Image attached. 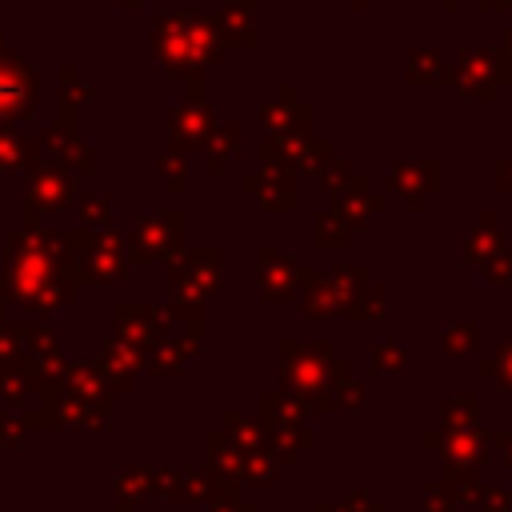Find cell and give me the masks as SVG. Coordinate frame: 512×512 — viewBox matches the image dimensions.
Returning <instances> with one entry per match:
<instances>
[{"mask_svg": "<svg viewBox=\"0 0 512 512\" xmlns=\"http://www.w3.org/2000/svg\"><path fill=\"white\" fill-rule=\"evenodd\" d=\"M332 340H280L276 364H280V392L304 400L312 412H332L328 396V364H332Z\"/></svg>", "mask_w": 512, "mask_h": 512, "instance_id": "6da1fadb", "label": "cell"}, {"mask_svg": "<svg viewBox=\"0 0 512 512\" xmlns=\"http://www.w3.org/2000/svg\"><path fill=\"white\" fill-rule=\"evenodd\" d=\"M220 252L216 248H192V252H180L172 260V272H168V284H172V300H184V304H204L216 296L220 288Z\"/></svg>", "mask_w": 512, "mask_h": 512, "instance_id": "7a4b0ae2", "label": "cell"}, {"mask_svg": "<svg viewBox=\"0 0 512 512\" xmlns=\"http://www.w3.org/2000/svg\"><path fill=\"white\" fill-rule=\"evenodd\" d=\"M420 440H424V448L444 456V464H468V468L492 464V432L488 428H464V432L428 428Z\"/></svg>", "mask_w": 512, "mask_h": 512, "instance_id": "3957f363", "label": "cell"}, {"mask_svg": "<svg viewBox=\"0 0 512 512\" xmlns=\"http://www.w3.org/2000/svg\"><path fill=\"white\" fill-rule=\"evenodd\" d=\"M180 236H184V216L180 212L140 216L136 228H132V260L148 264L156 256H172V252H180Z\"/></svg>", "mask_w": 512, "mask_h": 512, "instance_id": "277c9868", "label": "cell"}, {"mask_svg": "<svg viewBox=\"0 0 512 512\" xmlns=\"http://www.w3.org/2000/svg\"><path fill=\"white\" fill-rule=\"evenodd\" d=\"M260 300L264 304H280V300H296L300 288V272L304 264L292 252L280 248H260Z\"/></svg>", "mask_w": 512, "mask_h": 512, "instance_id": "5b68a950", "label": "cell"}, {"mask_svg": "<svg viewBox=\"0 0 512 512\" xmlns=\"http://www.w3.org/2000/svg\"><path fill=\"white\" fill-rule=\"evenodd\" d=\"M384 208H388V200L368 188V176H348V180L332 192V212H336L352 232L364 228L368 216H372V212H384Z\"/></svg>", "mask_w": 512, "mask_h": 512, "instance_id": "8992f818", "label": "cell"}, {"mask_svg": "<svg viewBox=\"0 0 512 512\" xmlns=\"http://www.w3.org/2000/svg\"><path fill=\"white\" fill-rule=\"evenodd\" d=\"M392 192L404 196V208L408 212H420L424 208V196L440 188V164L428 156V160H412V164H392V176H388Z\"/></svg>", "mask_w": 512, "mask_h": 512, "instance_id": "52a82bcc", "label": "cell"}, {"mask_svg": "<svg viewBox=\"0 0 512 512\" xmlns=\"http://www.w3.org/2000/svg\"><path fill=\"white\" fill-rule=\"evenodd\" d=\"M116 328H120L124 344L148 352L160 340V332H164V312L152 308V304H120L116 308Z\"/></svg>", "mask_w": 512, "mask_h": 512, "instance_id": "ba28073f", "label": "cell"}, {"mask_svg": "<svg viewBox=\"0 0 512 512\" xmlns=\"http://www.w3.org/2000/svg\"><path fill=\"white\" fill-rule=\"evenodd\" d=\"M244 192L256 196L264 212H288L296 204V184H292V172L284 168H264L260 176H244Z\"/></svg>", "mask_w": 512, "mask_h": 512, "instance_id": "9c48e42d", "label": "cell"}, {"mask_svg": "<svg viewBox=\"0 0 512 512\" xmlns=\"http://www.w3.org/2000/svg\"><path fill=\"white\" fill-rule=\"evenodd\" d=\"M316 412L304 404V400H296V396H288V392H264L260 400H256V420L264 424V432L268 428H304L308 420H312Z\"/></svg>", "mask_w": 512, "mask_h": 512, "instance_id": "30bf717a", "label": "cell"}, {"mask_svg": "<svg viewBox=\"0 0 512 512\" xmlns=\"http://www.w3.org/2000/svg\"><path fill=\"white\" fill-rule=\"evenodd\" d=\"M296 304H300V312H304V316H312V320H328V316H340V308H336V296H332V288H328V276H324L320 268H308V264H304V272H300Z\"/></svg>", "mask_w": 512, "mask_h": 512, "instance_id": "8fae6325", "label": "cell"}, {"mask_svg": "<svg viewBox=\"0 0 512 512\" xmlns=\"http://www.w3.org/2000/svg\"><path fill=\"white\" fill-rule=\"evenodd\" d=\"M324 276H328V288H332V296H336L340 316H352L360 292L372 284L368 268H364V264H336V268H324Z\"/></svg>", "mask_w": 512, "mask_h": 512, "instance_id": "7c38bea8", "label": "cell"}, {"mask_svg": "<svg viewBox=\"0 0 512 512\" xmlns=\"http://www.w3.org/2000/svg\"><path fill=\"white\" fill-rule=\"evenodd\" d=\"M316 444V436H312V428L304 424V428H268L264 432V452L276 460V468H292L296 460H300V452H308Z\"/></svg>", "mask_w": 512, "mask_h": 512, "instance_id": "4fadbf2b", "label": "cell"}, {"mask_svg": "<svg viewBox=\"0 0 512 512\" xmlns=\"http://www.w3.org/2000/svg\"><path fill=\"white\" fill-rule=\"evenodd\" d=\"M504 244V232H500V224H496V212H480L476 216V224L464 232V264L468 268H476L492 248H500Z\"/></svg>", "mask_w": 512, "mask_h": 512, "instance_id": "5bb4252c", "label": "cell"}, {"mask_svg": "<svg viewBox=\"0 0 512 512\" xmlns=\"http://www.w3.org/2000/svg\"><path fill=\"white\" fill-rule=\"evenodd\" d=\"M328 396L332 408H364V384L352 376V364L344 356H332L328 364Z\"/></svg>", "mask_w": 512, "mask_h": 512, "instance_id": "9a60e30c", "label": "cell"}, {"mask_svg": "<svg viewBox=\"0 0 512 512\" xmlns=\"http://www.w3.org/2000/svg\"><path fill=\"white\" fill-rule=\"evenodd\" d=\"M192 356H196V340H156L148 348V368L160 376H176Z\"/></svg>", "mask_w": 512, "mask_h": 512, "instance_id": "2e32d148", "label": "cell"}, {"mask_svg": "<svg viewBox=\"0 0 512 512\" xmlns=\"http://www.w3.org/2000/svg\"><path fill=\"white\" fill-rule=\"evenodd\" d=\"M140 364H144V352L140 348H132L124 340H108L104 344V368H108V376H112L116 388H128L132 376L140 372Z\"/></svg>", "mask_w": 512, "mask_h": 512, "instance_id": "e0dca14e", "label": "cell"}, {"mask_svg": "<svg viewBox=\"0 0 512 512\" xmlns=\"http://www.w3.org/2000/svg\"><path fill=\"white\" fill-rule=\"evenodd\" d=\"M204 456H208V472H216V476H236V480H240L244 452H240L220 428H212V432L204 436Z\"/></svg>", "mask_w": 512, "mask_h": 512, "instance_id": "ac0fdd59", "label": "cell"}, {"mask_svg": "<svg viewBox=\"0 0 512 512\" xmlns=\"http://www.w3.org/2000/svg\"><path fill=\"white\" fill-rule=\"evenodd\" d=\"M312 244L324 248V252H344L352 244V228L328 208V212H316L312 216Z\"/></svg>", "mask_w": 512, "mask_h": 512, "instance_id": "d6986e66", "label": "cell"}, {"mask_svg": "<svg viewBox=\"0 0 512 512\" xmlns=\"http://www.w3.org/2000/svg\"><path fill=\"white\" fill-rule=\"evenodd\" d=\"M220 432H224L240 452L264 448V424H260L256 416H248V412H228L224 424H220Z\"/></svg>", "mask_w": 512, "mask_h": 512, "instance_id": "ffe728a7", "label": "cell"}, {"mask_svg": "<svg viewBox=\"0 0 512 512\" xmlns=\"http://www.w3.org/2000/svg\"><path fill=\"white\" fill-rule=\"evenodd\" d=\"M476 416H480V404L472 392H460V396H448L440 404V428L448 432H464V428H476Z\"/></svg>", "mask_w": 512, "mask_h": 512, "instance_id": "44dd1931", "label": "cell"}, {"mask_svg": "<svg viewBox=\"0 0 512 512\" xmlns=\"http://www.w3.org/2000/svg\"><path fill=\"white\" fill-rule=\"evenodd\" d=\"M368 352H372V356H368L372 372H388V376H396V372H404V364H408V352H404V340H400V336L372 340Z\"/></svg>", "mask_w": 512, "mask_h": 512, "instance_id": "7402d4cb", "label": "cell"}, {"mask_svg": "<svg viewBox=\"0 0 512 512\" xmlns=\"http://www.w3.org/2000/svg\"><path fill=\"white\" fill-rule=\"evenodd\" d=\"M440 488H444L456 504H472V500H476V488H480L476 468H468V464H444V472H440Z\"/></svg>", "mask_w": 512, "mask_h": 512, "instance_id": "603a6c76", "label": "cell"}, {"mask_svg": "<svg viewBox=\"0 0 512 512\" xmlns=\"http://www.w3.org/2000/svg\"><path fill=\"white\" fill-rule=\"evenodd\" d=\"M440 344H444V352H448V356L476 352V344H480V328H476L472 320H456V324H448V328H444Z\"/></svg>", "mask_w": 512, "mask_h": 512, "instance_id": "cb8c5ba5", "label": "cell"}, {"mask_svg": "<svg viewBox=\"0 0 512 512\" xmlns=\"http://www.w3.org/2000/svg\"><path fill=\"white\" fill-rule=\"evenodd\" d=\"M476 272H480V280H488V284H508V280H512V244L504 240L500 248H492V252L476 264Z\"/></svg>", "mask_w": 512, "mask_h": 512, "instance_id": "d4e9b609", "label": "cell"}, {"mask_svg": "<svg viewBox=\"0 0 512 512\" xmlns=\"http://www.w3.org/2000/svg\"><path fill=\"white\" fill-rule=\"evenodd\" d=\"M276 476H280V468H276V460H272L264 448H256V452H244V464H240V480H248V484H276Z\"/></svg>", "mask_w": 512, "mask_h": 512, "instance_id": "484cf974", "label": "cell"}, {"mask_svg": "<svg viewBox=\"0 0 512 512\" xmlns=\"http://www.w3.org/2000/svg\"><path fill=\"white\" fill-rule=\"evenodd\" d=\"M476 368H480L484 376H496V384L512 396V340H504V344L496 348V356H480Z\"/></svg>", "mask_w": 512, "mask_h": 512, "instance_id": "4316f807", "label": "cell"}, {"mask_svg": "<svg viewBox=\"0 0 512 512\" xmlns=\"http://www.w3.org/2000/svg\"><path fill=\"white\" fill-rule=\"evenodd\" d=\"M388 312V288L384 284H368L352 308V320H384Z\"/></svg>", "mask_w": 512, "mask_h": 512, "instance_id": "83f0119b", "label": "cell"}, {"mask_svg": "<svg viewBox=\"0 0 512 512\" xmlns=\"http://www.w3.org/2000/svg\"><path fill=\"white\" fill-rule=\"evenodd\" d=\"M116 488H120V496H148V492H156V472L124 468V472L116 476Z\"/></svg>", "mask_w": 512, "mask_h": 512, "instance_id": "f1b7e54d", "label": "cell"}, {"mask_svg": "<svg viewBox=\"0 0 512 512\" xmlns=\"http://www.w3.org/2000/svg\"><path fill=\"white\" fill-rule=\"evenodd\" d=\"M312 512H388V504H380V500H372L368 492H352V496H344V500H336V504H316Z\"/></svg>", "mask_w": 512, "mask_h": 512, "instance_id": "f546056e", "label": "cell"}, {"mask_svg": "<svg viewBox=\"0 0 512 512\" xmlns=\"http://www.w3.org/2000/svg\"><path fill=\"white\" fill-rule=\"evenodd\" d=\"M472 504H480V512H512V488H504V484H480Z\"/></svg>", "mask_w": 512, "mask_h": 512, "instance_id": "4dcf8cb0", "label": "cell"}, {"mask_svg": "<svg viewBox=\"0 0 512 512\" xmlns=\"http://www.w3.org/2000/svg\"><path fill=\"white\" fill-rule=\"evenodd\" d=\"M420 504H424V512H452L456 508V500L440 488V484H428V488H420Z\"/></svg>", "mask_w": 512, "mask_h": 512, "instance_id": "1f68e13d", "label": "cell"}, {"mask_svg": "<svg viewBox=\"0 0 512 512\" xmlns=\"http://www.w3.org/2000/svg\"><path fill=\"white\" fill-rule=\"evenodd\" d=\"M492 460H500V464L512 472V428L492 432Z\"/></svg>", "mask_w": 512, "mask_h": 512, "instance_id": "d6a6232c", "label": "cell"}, {"mask_svg": "<svg viewBox=\"0 0 512 512\" xmlns=\"http://www.w3.org/2000/svg\"><path fill=\"white\" fill-rule=\"evenodd\" d=\"M208 512H260V504H248V500H220V504H208Z\"/></svg>", "mask_w": 512, "mask_h": 512, "instance_id": "836d02e7", "label": "cell"}, {"mask_svg": "<svg viewBox=\"0 0 512 512\" xmlns=\"http://www.w3.org/2000/svg\"><path fill=\"white\" fill-rule=\"evenodd\" d=\"M496 188L500 192H512V160H496Z\"/></svg>", "mask_w": 512, "mask_h": 512, "instance_id": "e575fe53", "label": "cell"}]
</instances>
